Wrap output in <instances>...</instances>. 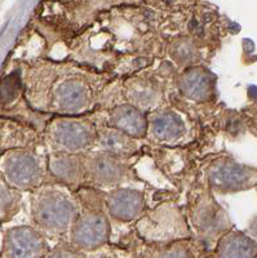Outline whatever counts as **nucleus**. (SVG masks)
Instances as JSON below:
<instances>
[{
    "label": "nucleus",
    "mask_w": 257,
    "mask_h": 258,
    "mask_svg": "<svg viewBox=\"0 0 257 258\" xmlns=\"http://www.w3.org/2000/svg\"><path fill=\"white\" fill-rule=\"evenodd\" d=\"M74 206L60 192L43 194L35 202L34 216L41 227L50 231H62L74 218Z\"/></svg>",
    "instance_id": "obj_1"
},
{
    "label": "nucleus",
    "mask_w": 257,
    "mask_h": 258,
    "mask_svg": "<svg viewBox=\"0 0 257 258\" xmlns=\"http://www.w3.org/2000/svg\"><path fill=\"white\" fill-rule=\"evenodd\" d=\"M4 173L17 187H31L40 178V167L36 159L29 153L16 151L4 160Z\"/></svg>",
    "instance_id": "obj_2"
},
{
    "label": "nucleus",
    "mask_w": 257,
    "mask_h": 258,
    "mask_svg": "<svg viewBox=\"0 0 257 258\" xmlns=\"http://www.w3.org/2000/svg\"><path fill=\"white\" fill-rule=\"evenodd\" d=\"M211 185L221 191L238 190L248 185L252 173L247 168L231 161H219L208 170Z\"/></svg>",
    "instance_id": "obj_3"
},
{
    "label": "nucleus",
    "mask_w": 257,
    "mask_h": 258,
    "mask_svg": "<svg viewBox=\"0 0 257 258\" xmlns=\"http://www.w3.org/2000/svg\"><path fill=\"white\" fill-rule=\"evenodd\" d=\"M43 240L35 230L16 227L7 234L4 250L9 257H36L41 254Z\"/></svg>",
    "instance_id": "obj_4"
},
{
    "label": "nucleus",
    "mask_w": 257,
    "mask_h": 258,
    "mask_svg": "<svg viewBox=\"0 0 257 258\" xmlns=\"http://www.w3.org/2000/svg\"><path fill=\"white\" fill-rule=\"evenodd\" d=\"M109 235V225L105 217L89 214L80 218L74 226L73 238L82 248H93L105 243Z\"/></svg>",
    "instance_id": "obj_5"
},
{
    "label": "nucleus",
    "mask_w": 257,
    "mask_h": 258,
    "mask_svg": "<svg viewBox=\"0 0 257 258\" xmlns=\"http://www.w3.org/2000/svg\"><path fill=\"white\" fill-rule=\"evenodd\" d=\"M53 135L56 141L71 151H78L87 147L93 137L89 126L73 120H65L57 124Z\"/></svg>",
    "instance_id": "obj_6"
},
{
    "label": "nucleus",
    "mask_w": 257,
    "mask_h": 258,
    "mask_svg": "<svg viewBox=\"0 0 257 258\" xmlns=\"http://www.w3.org/2000/svg\"><path fill=\"white\" fill-rule=\"evenodd\" d=\"M142 195L133 190H119L109 199V211L118 220H133L142 209Z\"/></svg>",
    "instance_id": "obj_7"
},
{
    "label": "nucleus",
    "mask_w": 257,
    "mask_h": 258,
    "mask_svg": "<svg viewBox=\"0 0 257 258\" xmlns=\"http://www.w3.org/2000/svg\"><path fill=\"white\" fill-rule=\"evenodd\" d=\"M111 123L115 129L127 136H140L146 132V120L137 109L132 106H119L111 115Z\"/></svg>",
    "instance_id": "obj_8"
},
{
    "label": "nucleus",
    "mask_w": 257,
    "mask_h": 258,
    "mask_svg": "<svg viewBox=\"0 0 257 258\" xmlns=\"http://www.w3.org/2000/svg\"><path fill=\"white\" fill-rule=\"evenodd\" d=\"M180 85L185 96L195 101L207 100L212 89L210 77L204 71L198 70V69H193L185 73L182 75Z\"/></svg>",
    "instance_id": "obj_9"
},
{
    "label": "nucleus",
    "mask_w": 257,
    "mask_h": 258,
    "mask_svg": "<svg viewBox=\"0 0 257 258\" xmlns=\"http://www.w3.org/2000/svg\"><path fill=\"white\" fill-rule=\"evenodd\" d=\"M256 253V243L238 232L225 236L219 244V254L224 257H253Z\"/></svg>",
    "instance_id": "obj_10"
},
{
    "label": "nucleus",
    "mask_w": 257,
    "mask_h": 258,
    "mask_svg": "<svg viewBox=\"0 0 257 258\" xmlns=\"http://www.w3.org/2000/svg\"><path fill=\"white\" fill-rule=\"evenodd\" d=\"M57 102L65 111H78L87 102V91L80 83H65L57 89Z\"/></svg>",
    "instance_id": "obj_11"
},
{
    "label": "nucleus",
    "mask_w": 257,
    "mask_h": 258,
    "mask_svg": "<svg viewBox=\"0 0 257 258\" xmlns=\"http://www.w3.org/2000/svg\"><path fill=\"white\" fill-rule=\"evenodd\" d=\"M152 133L159 140H175L184 133V124L175 114H162L152 120Z\"/></svg>",
    "instance_id": "obj_12"
},
{
    "label": "nucleus",
    "mask_w": 257,
    "mask_h": 258,
    "mask_svg": "<svg viewBox=\"0 0 257 258\" xmlns=\"http://www.w3.org/2000/svg\"><path fill=\"white\" fill-rule=\"evenodd\" d=\"M91 172L102 182H114L120 178L122 167L110 156H98L91 163Z\"/></svg>",
    "instance_id": "obj_13"
},
{
    "label": "nucleus",
    "mask_w": 257,
    "mask_h": 258,
    "mask_svg": "<svg viewBox=\"0 0 257 258\" xmlns=\"http://www.w3.org/2000/svg\"><path fill=\"white\" fill-rule=\"evenodd\" d=\"M126 133L120 131H105L99 136V145L111 153H123L128 149V140Z\"/></svg>",
    "instance_id": "obj_14"
},
{
    "label": "nucleus",
    "mask_w": 257,
    "mask_h": 258,
    "mask_svg": "<svg viewBox=\"0 0 257 258\" xmlns=\"http://www.w3.org/2000/svg\"><path fill=\"white\" fill-rule=\"evenodd\" d=\"M50 169L53 174L65 181H73L78 174V164L73 158L59 156L50 163Z\"/></svg>",
    "instance_id": "obj_15"
},
{
    "label": "nucleus",
    "mask_w": 257,
    "mask_h": 258,
    "mask_svg": "<svg viewBox=\"0 0 257 258\" xmlns=\"http://www.w3.org/2000/svg\"><path fill=\"white\" fill-rule=\"evenodd\" d=\"M11 206H12V192L7 188V186L0 183V216H3Z\"/></svg>",
    "instance_id": "obj_16"
}]
</instances>
